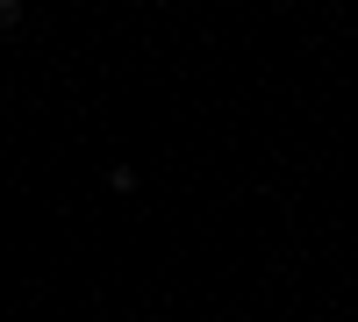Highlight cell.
<instances>
[{
	"label": "cell",
	"mask_w": 358,
	"mask_h": 322,
	"mask_svg": "<svg viewBox=\"0 0 358 322\" xmlns=\"http://www.w3.org/2000/svg\"><path fill=\"white\" fill-rule=\"evenodd\" d=\"M108 186L115 193H136V165H108Z\"/></svg>",
	"instance_id": "1"
},
{
	"label": "cell",
	"mask_w": 358,
	"mask_h": 322,
	"mask_svg": "<svg viewBox=\"0 0 358 322\" xmlns=\"http://www.w3.org/2000/svg\"><path fill=\"white\" fill-rule=\"evenodd\" d=\"M0 29H22V0H0Z\"/></svg>",
	"instance_id": "2"
}]
</instances>
